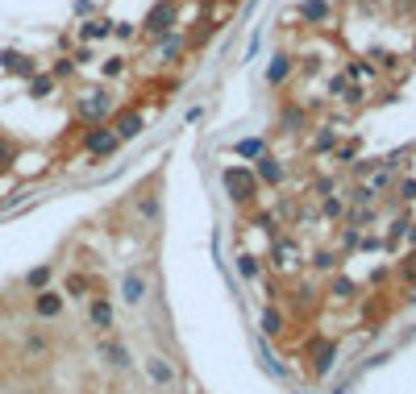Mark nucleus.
Wrapping results in <instances>:
<instances>
[{"label": "nucleus", "instance_id": "4468645a", "mask_svg": "<svg viewBox=\"0 0 416 394\" xmlns=\"http://www.w3.org/2000/svg\"><path fill=\"white\" fill-rule=\"evenodd\" d=\"M287 67H291V58H283V54H279V58H275V67L267 71V79H271V84H279V79L287 75Z\"/></svg>", "mask_w": 416, "mask_h": 394}, {"label": "nucleus", "instance_id": "2eb2a0df", "mask_svg": "<svg viewBox=\"0 0 416 394\" xmlns=\"http://www.w3.org/2000/svg\"><path fill=\"white\" fill-rule=\"evenodd\" d=\"M275 258H279V265H296V262H291V258H296V245H291V241H279Z\"/></svg>", "mask_w": 416, "mask_h": 394}, {"label": "nucleus", "instance_id": "a211bd4d", "mask_svg": "<svg viewBox=\"0 0 416 394\" xmlns=\"http://www.w3.org/2000/svg\"><path fill=\"white\" fill-rule=\"evenodd\" d=\"M141 216L146 220H154V212H158V199H154V195H150V199H141V208H138Z\"/></svg>", "mask_w": 416, "mask_h": 394}, {"label": "nucleus", "instance_id": "f3484780", "mask_svg": "<svg viewBox=\"0 0 416 394\" xmlns=\"http://www.w3.org/2000/svg\"><path fill=\"white\" fill-rule=\"evenodd\" d=\"M313 357H317V369H324V365L333 361V345H317V353H313Z\"/></svg>", "mask_w": 416, "mask_h": 394}, {"label": "nucleus", "instance_id": "9d476101", "mask_svg": "<svg viewBox=\"0 0 416 394\" xmlns=\"http://www.w3.org/2000/svg\"><path fill=\"white\" fill-rule=\"evenodd\" d=\"M300 17H304V21H324V17H329V0H308V4H300Z\"/></svg>", "mask_w": 416, "mask_h": 394}, {"label": "nucleus", "instance_id": "dca6fc26", "mask_svg": "<svg viewBox=\"0 0 416 394\" xmlns=\"http://www.w3.org/2000/svg\"><path fill=\"white\" fill-rule=\"evenodd\" d=\"M46 278H50V265H38V270H30V278H25V282L42 291V287H46Z\"/></svg>", "mask_w": 416, "mask_h": 394}, {"label": "nucleus", "instance_id": "9b49d317", "mask_svg": "<svg viewBox=\"0 0 416 394\" xmlns=\"http://www.w3.org/2000/svg\"><path fill=\"white\" fill-rule=\"evenodd\" d=\"M100 357H108V361H113L117 369H125V365H130V353L121 349V345H108V341L100 345Z\"/></svg>", "mask_w": 416, "mask_h": 394}, {"label": "nucleus", "instance_id": "7ed1b4c3", "mask_svg": "<svg viewBox=\"0 0 416 394\" xmlns=\"http://www.w3.org/2000/svg\"><path fill=\"white\" fill-rule=\"evenodd\" d=\"M146 369H150L154 386H171V382H175V369H171V361H163V357H146Z\"/></svg>", "mask_w": 416, "mask_h": 394}, {"label": "nucleus", "instance_id": "ddd939ff", "mask_svg": "<svg viewBox=\"0 0 416 394\" xmlns=\"http://www.w3.org/2000/svg\"><path fill=\"white\" fill-rule=\"evenodd\" d=\"M0 63H4L8 71H30V63H25L21 54H13V50H4V54H0Z\"/></svg>", "mask_w": 416, "mask_h": 394}, {"label": "nucleus", "instance_id": "20e7f679", "mask_svg": "<svg viewBox=\"0 0 416 394\" xmlns=\"http://www.w3.org/2000/svg\"><path fill=\"white\" fill-rule=\"evenodd\" d=\"M121 299H125L130 307L146 299V278H141V274H125V282H121Z\"/></svg>", "mask_w": 416, "mask_h": 394}, {"label": "nucleus", "instance_id": "6e6552de", "mask_svg": "<svg viewBox=\"0 0 416 394\" xmlns=\"http://www.w3.org/2000/svg\"><path fill=\"white\" fill-rule=\"evenodd\" d=\"M138 133H141V117H134V112L117 117V141H130V137H138Z\"/></svg>", "mask_w": 416, "mask_h": 394}, {"label": "nucleus", "instance_id": "f257e3e1", "mask_svg": "<svg viewBox=\"0 0 416 394\" xmlns=\"http://www.w3.org/2000/svg\"><path fill=\"white\" fill-rule=\"evenodd\" d=\"M108 108H113V100H108L104 91H88V96H80V117H84V121H100Z\"/></svg>", "mask_w": 416, "mask_h": 394}, {"label": "nucleus", "instance_id": "f03ea898", "mask_svg": "<svg viewBox=\"0 0 416 394\" xmlns=\"http://www.w3.org/2000/svg\"><path fill=\"white\" fill-rule=\"evenodd\" d=\"M171 17H175V8H171V0H163V4H154V13L146 17V29H150V34H163V29L171 25Z\"/></svg>", "mask_w": 416, "mask_h": 394}, {"label": "nucleus", "instance_id": "39448f33", "mask_svg": "<svg viewBox=\"0 0 416 394\" xmlns=\"http://www.w3.org/2000/svg\"><path fill=\"white\" fill-rule=\"evenodd\" d=\"M225 183H229V191H237V199H250L254 195V178L246 175V171H225Z\"/></svg>", "mask_w": 416, "mask_h": 394}, {"label": "nucleus", "instance_id": "aec40b11", "mask_svg": "<svg viewBox=\"0 0 416 394\" xmlns=\"http://www.w3.org/2000/svg\"><path fill=\"white\" fill-rule=\"evenodd\" d=\"M30 91H34V96H46V91H50V79H46V75H42V79H34V84H30Z\"/></svg>", "mask_w": 416, "mask_h": 394}, {"label": "nucleus", "instance_id": "0eeeda50", "mask_svg": "<svg viewBox=\"0 0 416 394\" xmlns=\"http://www.w3.org/2000/svg\"><path fill=\"white\" fill-rule=\"evenodd\" d=\"M58 307H63V299H58L54 291H42V295L34 299V311H38L42 320H50V315H58Z\"/></svg>", "mask_w": 416, "mask_h": 394}, {"label": "nucleus", "instance_id": "423d86ee", "mask_svg": "<svg viewBox=\"0 0 416 394\" xmlns=\"http://www.w3.org/2000/svg\"><path fill=\"white\" fill-rule=\"evenodd\" d=\"M121 141H117V133H108V129H100V133H88V150L92 154H113Z\"/></svg>", "mask_w": 416, "mask_h": 394}, {"label": "nucleus", "instance_id": "412c9836", "mask_svg": "<svg viewBox=\"0 0 416 394\" xmlns=\"http://www.w3.org/2000/svg\"><path fill=\"white\" fill-rule=\"evenodd\" d=\"M104 34H108V25H104V21H100V25H88V29H84V38H104Z\"/></svg>", "mask_w": 416, "mask_h": 394}, {"label": "nucleus", "instance_id": "f8f14e48", "mask_svg": "<svg viewBox=\"0 0 416 394\" xmlns=\"http://www.w3.org/2000/svg\"><path fill=\"white\" fill-rule=\"evenodd\" d=\"M258 175L267 178V183H279V178H283V171H279L271 158H258Z\"/></svg>", "mask_w": 416, "mask_h": 394}, {"label": "nucleus", "instance_id": "6ab92c4d", "mask_svg": "<svg viewBox=\"0 0 416 394\" xmlns=\"http://www.w3.org/2000/svg\"><path fill=\"white\" fill-rule=\"evenodd\" d=\"M263 328H267V332H279V315L275 311H263Z\"/></svg>", "mask_w": 416, "mask_h": 394}, {"label": "nucleus", "instance_id": "1a4fd4ad", "mask_svg": "<svg viewBox=\"0 0 416 394\" xmlns=\"http://www.w3.org/2000/svg\"><path fill=\"white\" fill-rule=\"evenodd\" d=\"M92 324L100 328V332H108V328H113V307L104 303V299H96V303H92Z\"/></svg>", "mask_w": 416, "mask_h": 394}]
</instances>
